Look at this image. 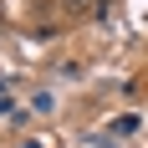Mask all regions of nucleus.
I'll return each instance as SVG.
<instances>
[{"label":"nucleus","mask_w":148,"mask_h":148,"mask_svg":"<svg viewBox=\"0 0 148 148\" xmlns=\"http://www.w3.org/2000/svg\"><path fill=\"white\" fill-rule=\"evenodd\" d=\"M138 128H143V118H138V112H128V118H118V123H107V133H112V138H128V133H138Z\"/></svg>","instance_id":"obj_1"},{"label":"nucleus","mask_w":148,"mask_h":148,"mask_svg":"<svg viewBox=\"0 0 148 148\" xmlns=\"http://www.w3.org/2000/svg\"><path fill=\"white\" fill-rule=\"evenodd\" d=\"M61 10H66V15H92L97 0H61Z\"/></svg>","instance_id":"obj_2"},{"label":"nucleus","mask_w":148,"mask_h":148,"mask_svg":"<svg viewBox=\"0 0 148 148\" xmlns=\"http://www.w3.org/2000/svg\"><path fill=\"white\" fill-rule=\"evenodd\" d=\"M31 148H36V143H31Z\"/></svg>","instance_id":"obj_3"}]
</instances>
